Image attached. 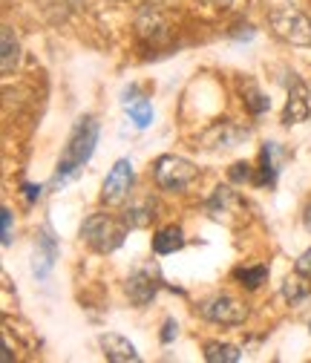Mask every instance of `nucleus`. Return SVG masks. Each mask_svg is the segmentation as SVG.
Returning <instances> with one entry per match:
<instances>
[{
    "label": "nucleus",
    "instance_id": "obj_21",
    "mask_svg": "<svg viewBox=\"0 0 311 363\" xmlns=\"http://www.w3.org/2000/svg\"><path fill=\"white\" fill-rule=\"evenodd\" d=\"M294 271H297V274H300V277H305V280H311V248L300 254V259L294 262Z\"/></svg>",
    "mask_w": 311,
    "mask_h": 363
},
{
    "label": "nucleus",
    "instance_id": "obj_2",
    "mask_svg": "<svg viewBox=\"0 0 311 363\" xmlns=\"http://www.w3.org/2000/svg\"><path fill=\"white\" fill-rule=\"evenodd\" d=\"M268 23L277 32V38L294 43V47H311V21L300 6L288 4V0H277L274 6H268Z\"/></svg>",
    "mask_w": 311,
    "mask_h": 363
},
{
    "label": "nucleus",
    "instance_id": "obj_22",
    "mask_svg": "<svg viewBox=\"0 0 311 363\" xmlns=\"http://www.w3.org/2000/svg\"><path fill=\"white\" fill-rule=\"evenodd\" d=\"M251 176H254V170H251L248 162H237V164L231 167V179H234V182H248Z\"/></svg>",
    "mask_w": 311,
    "mask_h": 363
},
{
    "label": "nucleus",
    "instance_id": "obj_8",
    "mask_svg": "<svg viewBox=\"0 0 311 363\" xmlns=\"http://www.w3.org/2000/svg\"><path fill=\"white\" fill-rule=\"evenodd\" d=\"M311 116V101H308V86L302 84V78L297 72H291L288 78V101H285V110H283V124L291 127V124H300Z\"/></svg>",
    "mask_w": 311,
    "mask_h": 363
},
{
    "label": "nucleus",
    "instance_id": "obj_20",
    "mask_svg": "<svg viewBox=\"0 0 311 363\" xmlns=\"http://www.w3.org/2000/svg\"><path fill=\"white\" fill-rule=\"evenodd\" d=\"M245 104H248V110H251L254 116H262L265 110H268V107H271V101H268V99H265V96L259 93V89H256V86H248V93H245Z\"/></svg>",
    "mask_w": 311,
    "mask_h": 363
},
{
    "label": "nucleus",
    "instance_id": "obj_10",
    "mask_svg": "<svg viewBox=\"0 0 311 363\" xmlns=\"http://www.w3.org/2000/svg\"><path fill=\"white\" fill-rule=\"evenodd\" d=\"M98 343L104 349V357L113 360V363H136L139 360L136 346H132L127 337H121V335H113V332L110 335H101Z\"/></svg>",
    "mask_w": 311,
    "mask_h": 363
},
{
    "label": "nucleus",
    "instance_id": "obj_4",
    "mask_svg": "<svg viewBox=\"0 0 311 363\" xmlns=\"http://www.w3.org/2000/svg\"><path fill=\"white\" fill-rule=\"evenodd\" d=\"M199 176V167L182 156H173V153H164L156 159L153 164V179H156V185L167 194H182L188 191L193 182Z\"/></svg>",
    "mask_w": 311,
    "mask_h": 363
},
{
    "label": "nucleus",
    "instance_id": "obj_15",
    "mask_svg": "<svg viewBox=\"0 0 311 363\" xmlns=\"http://www.w3.org/2000/svg\"><path fill=\"white\" fill-rule=\"evenodd\" d=\"M156 216V202L153 199H142V202H132L124 213V222L130 225V228H145V225H150Z\"/></svg>",
    "mask_w": 311,
    "mask_h": 363
},
{
    "label": "nucleus",
    "instance_id": "obj_5",
    "mask_svg": "<svg viewBox=\"0 0 311 363\" xmlns=\"http://www.w3.org/2000/svg\"><path fill=\"white\" fill-rule=\"evenodd\" d=\"M159 289H162V271H159L156 262L139 265L127 277V297H130L132 306H139V308H145L159 294Z\"/></svg>",
    "mask_w": 311,
    "mask_h": 363
},
{
    "label": "nucleus",
    "instance_id": "obj_24",
    "mask_svg": "<svg viewBox=\"0 0 311 363\" xmlns=\"http://www.w3.org/2000/svg\"><path fill=\"white\" fill-rule=\"evenodd\" d=\"M176 335H179V323H176L173 317H167V320H164V332H162V343H170Z\"/></svg>",
    "mask_w": 311,
    "mask_h": 363
},
{
    "label": "nucleus",
    "instance_id": "obj_23",
    "mask_svg": "<svg viewBox=\"0 0 311 363\" xmlns=\"http://www.w3.org/2000/svg\"><path fill=\"white\" fill-rule=\"evenodd\" d=\"M0 216H4V245H12V211L4 208Z\"/></svg>",
    "mask_w": 311,
    "mask_h": 363
},
{
    "label": "nucleus",
    "instance_id": "obj_16",
    "mask_svg": "<svg viewBox=\"0 0 311 363\" xmlns=\"http://www.w3.org/2000/svg\"><path fill=\"white\" fill-rule=\"evenodd\" d=\"M268 265H245V268H237L234 271V280L242 286V289H248V291H256L265 280H268Z\"/></svg>",
    "mask_w": 311,
    "mask_h": 363
},
{
    "label": "nucleus",
    "instance_id": "obj_17",
    "mask_svg": "<svg viewBox=\"0 0 311 363\" xmlns=\"http://www.w3.org/2000/svg\"><path fill=\"white\" fill-rule=\"evenodd\" d=\"M4 75H12L18 69V61H21V43L12 32V26H4Z\"/></svg>",
    "mask_w": 311,
    "mask_h": 363
},
{
    "label": "nucleus",
    "instance_id": "obj_7",
    "mask_svg": "<svg viewBox=\"0 0 311 363\" xmlns=\"http://www.w3.org/2000/svg\"><path fill=\"white\" fill-rule=\"evenodd\" d=\"M132 164H130V159H118L113 167H110V173H107V179H104V185H101V202L104 205H121L127 196H130V188H132Z\"/></svg>",
    "mask_w": 311,
    "mask_h": 363
},
{
    "label": "nucleus",
    "instance_id": "obj_18",
    "mask_svg": "<svg viewBox=\"0 0 311 363\" xmlns=\"http://www.w3.org/2000/svg\"><path fill=\"white\" fill-rule=\"evenodd\" d=\"M124 107L130 113V121L136 124L139 130L150 127V121H153V104L147 99H124Z\"/></svg>",
    "mask_w": 311,
    "mask_h": 363
},
{
    "label": "nucleus",
    "instance_id": "obj_11",
    "mask_svg": "<svg viewBox=\"0 0 311 363\" xmlns=\"http://www.w3.org/2000/svg\"><path fill=\"white\" fill-rule=\"evenodd\" d=\"M237 208H239V196H237V191L228 188V185H219V188L213 191V196L208 199V213H210V219H216V222H228V213H234Z\"/></svg>",
    "mask_w": 311,
    "mask_h": 363
},
{
    "label": "nucleus",
    "instance_id": "obj_25",
    "mask_svg": "<svg viewBox=\"0 0 311 363\" xmlns=\"http://www.w3.org/2000/svg\"><path fill=\"white\" fill-rule=\"evenodd\" d=\"M21 191H23V196H26V202H35V199H40V185H32V182H23L21 185Z\"/></svg>",
    "mask_w": 311,
    "mask_h": 363
},
{
    "label": "nucleus",
    "instance_id": "obj_6",
    "mask_svg": "<svg viewBox=\"0 0 311 363\" xmlns=\"http://www.w3.org/2000/svg\"><path fill=\"white\" fill-rule=\"evenodd\" d=\"M199 311H202L205 320L219 323V326H242L245 317H248V308L231 294H216V297L205 300Z\"/></svg>",
    "mask_w": 311,
    "mask_h": 363
},
{
    "label": "nucleus",
    "instance_id": "obj_14",
    "mask_svg": "<svg viewBox=\"0 0 311 363\" xmlns=\"http://www.w3.org/2000/svg\"><path fill=\"white\" fill-rule=\"evenodd\" d=\"M205 360L208 363H237V360H242V352L234 343L210 340V343H205Z\"/></svg>",
    "mask_w": 311,
    "mask_h": 363
},
{
    "label": "nucleus",
    "instance_id": "obj_3",
    "mask_svg": "<svg viewBox=\"0 0 311 363\" xmlns=\"http://www.w3.org/2000/svg\"><path fill=\"white\" fill-rule=\"evenodd\" d=\"M127 228H130V225L124 219H115L110 213H93V216L84 219L81 237H84V242L90 245L93 251L113 254L115 248H121V242L127 237Z\"/></svg>",
    "mask_w": 311,
    "mask_h": 363
},
{
    "label": "nucleus",
    "instance_id": "obj_13",
    "mask_svg": "<svg viewBox=\"0 0 311 363\" xmlns=\"http://www.w3.org/2000/svg\"><path fill=\"white\" fill-rule=\"evenodd\" d=\"M182 248H185V234H182L179 225H167V228L153 234V254H159V257L176 254Z\"/></svg>",
    "mask_w": 311,
    "mask_h": 363
},
{
    "label": "nucleus",
    "instance_id": "obj_1",
    "mask_svg": "<svg viewBox=\"0 0 311 363\" xmlns=\"http://www.w3.org/2000/svg\"><path fill=\"white\" fill-rule=\"evenodd\" d=\"M96 145H98V121H96V116H81L75 121L72 133H69L61 159H58V167H55V176H52V188L67 185L72 176H78V170L90 162Z\"/></svg>",
    "mask_w": 311,
    "mask_h": 363
},
{
    "label": "nucleus",
    "instance_id": "obj_9",
    "mask_svg": "<svg viewBox=\"0 0 311 363\" xmlns=\"http://www.w3.org/2000/svg\"><path fill=\"white\" fill-rule=\"evenodd\" d=\"M55 259H58V242H55L50 228H43V234L38 237V251H35V262H32L35 277L38 280L47 277L52 271V265H55Z\"/></svg>",
    "mask_w": 311,
    "mask_h": 363
},
{
    "label": "nucleus",
    "instance_id": "obj_12",
    "mask_svg": "<svg viewBox=\"0 0 311 363\" xmlns=\"http://www.w3.org/2000/svg\"><path fill=\"white\" fill-rule=\"evenodd\" d=\"M280 153H283V150L277 147V142H265V145H262L256 185H268V188H274V185H277V173H280L277 159H280Z\"/></svg>",
    "mask_w": 311,
    "mask_h": 363
},
{
    "label": "nucleus",
    "instance_id": "obj_26",
    "mask_svg": "<svg viewBox=\"0 0 311 363\" xmlns=\"http://www.w3.org/2000/svg\"><path fill=\"white\" fill-rule=\"evenodd\" d=\"M302 222H305V231L311 234V205L305 208V219H302Z\"/></svg>",
    "mask_w": 311,
    "mask_h": 363
},
{
    "label": "nucleus",
    "instance_id": "obj_19",
    "mask_svg": "<svg viewBox=\"0 0 311 363\" xmlns=\"http://www.w3.org/2000/svg\"><path fill=\"white\" fill-rule=\"evenodd\" d=\"M308 294H311V280L300 277L297 271H294V277H288L285 286H283V297H285L291 306H297V303H302Z\"/></svg>",
    "mask_w": 311,
    "mask_h": 363
}]
</instances>
